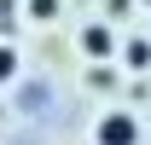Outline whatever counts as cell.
<instances>
[{
  "mask_svg": "<svg viewBox=\"0 0 151 145\" xmlns=\"http://www.w3.org/2000/svg\"><path fill=\"white\" fill-rule=\"evenodd\" d=\"M23 12H29L35 23H52L58 18V0H23Z\"/></svg>",
  "mask_w": 151,
  "mask_h": 145,
  "instance_id": "277c9868",
  "label": "cell"
},
{
  "mask_svg": "<svg viewBox=\"0 0 151 145\" xmlns=\"http://www.w3.org/2000/svg\"><path fill=\"white\" fill-rule=\"evenodd\" d=\"M122 64L128 70H151V41H122Z\"/></svg>",
  "mask_w": 151,
  "mask_h": 145,
  "instance_id": "3957f363",
  "label": "cell"
},
{
  "mask_svg": "<svg viewBox=\"0 0 151 145\" xmlns=\"http://www.w3.org/2000/svg\"><path fill=\"white\" fill-rule=\"evenodd\" d=\"M105 6H111V18H122V12H128L134 0H105Z\"/></svg>",
  "mask_w": 151,
  "mask_h": 145,
  "instance_id": "8992f818",
  "label": "cell"
},
{
  "mask_svg": "<svg viewBox=\"0 0 151 145\" xmlns=\"http://www.w3.org/2000/svg\"><path fill=\"white\" fill-rule=\"evenodd\" d=\"M12 75H18V52H12V47H6V41H0V87H6V81H12Z\"/></svg>",
  "mask_w": 151,
  "mask_h": 145,
  "instance_id": "5b68a950",
  "label": "cell"
},
{
  "mask_svg": "<svg viewBox=\"0 0 151 145\" xmlns=\"http://www.w3.org/2000/svg\"><path fill=\"white\" fill-rule=\"evenodd\" d=\"M81 52H87V58H111V52H116L111 23H87V29H81Z\"/></svg>",
  "mask_w": 151,
  "mask_h": 145,
  "instance_id": "7a4b0ae2",
  "label": "cell"
},
{
  "mask_svg": "<svg viewBox=\"0 0 151 145\" xmlns=\"http://www.w3.org/2000/svg\"><path fill=\"white\" fill-rule=\"evenodd\" d=\"M0 116H6V105H0Z\"/></svg>",
  "mask_w": 151,
  "mask_h": 145,
  "instance_id": "52a82bcc",
  "label": "cell"
},
{
  "mask_svg": "<svg viewBox=\"0 0 151 145\" xmlns=\"http://www.w3.org/2000/svg\"><path fill=\"white\" fill-rule=\"evenodd\" d=\"M93 134H99V145H139V122H134V110H105Z\"/></svg>",
  "mask_w": 151,
  "mask_h": 145,
  "instance_id": "6da1fadb",
  "label": "cell"
},
{
  "mask_svg": "<svg viewBox=\"0 0 151 145\" xmlns=\"http://www.w3.org/2000/svg\"><path fill=\"white\" fill-rule=\"evenodd\" d=\"M145 6H151V0H145Z\"/></svg>",
  "mask_w": 151,
  "mask_h": 145,
  "instance_id": "ba28073f",
  "label": "cell"
}]
</instances>
